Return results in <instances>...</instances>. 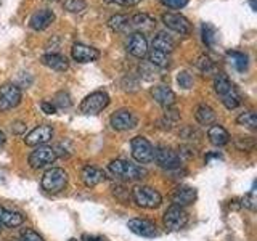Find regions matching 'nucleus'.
I'll use <instances>...</instances> for the list:
<instances>
[{"label":"nucleus","mask_w":257,"mask_h":241,"mask_svg":"<svg viewBox=\"0 0 257 241\" xmlns=\"http://www.w3.org/2000/svg\"><path fill=\"white\" fill-rule=\"evenodd\" d=\"M201 34H203V42L207 47H214L215 40H217V31L212 24L204 23L203 26H201Z\"/></svg>","instance_id":"nucleus-29"},{"label":"nucleus","mask_w":257,"mask_h":241,"mask_svg":"<svg viewBox=\"0 0 257 241\" xmlns=\"http://www.w3.org/2000/svg\"><path fill=\"white\" fill-rule=\"evenodd\" d=\"M177 82H179V85L182 88H185V90H188V88L193 87V77L188 71H180L179 74H177Z\"/></svg>","instance_id":"nucleus-36"},{"label":"nucleus","mask_w":257,"mask_h":241,"mask_svg":"<svg viewBox=\"0 0 257 241\" xmlns=\"http://www.w3.org/2000/svg\"><path fill=\"white\" fill-rule=\"evenodd\" d=\"M109 104V95L106 92H93L90 95H87L85 98L80 103V111L84 114H98L104 108Z\"/></svg>","instance_id":"nucleus-6"},{"label":"nucleus","mask_w":257,"mask_h":241,"mask_svg":"<svg viewBox=\"0 0 257 241\" xmlns=\"http://www.w3.org/2000/svg\"><path fill=\"white\" fill-rule=\"evenodd\" d=\"M40 108H42V111L45 112V114H55V112H56L55 104L50 103V101H42V104H40Z\"/></svg>","instance_id":"nucleus-42"},{"label":"nucleus","mask_w":257,"mask_h":241,"mask_svg":"<svg viewBox=\"0 0 257 241\" xmlns=\"http://www.w3.org/2000/svg\"><path fill=\"white\" fill-rule=\"evenodd\" d=\"M236 124L247 127V129H257V116L254 111H246L241 112V114L236 117Z\"/></svg>","instance_id":"nucleus-31"},{"label":"nucleus","mask_w":257,"mask_h":241,"mask_svg":"<svg viewBox=\"0 0 257 241\" xmlns=\"http://www.w3.org/2000/svg\"><path fill=\"white\" fill-rule=\"evenodd\" d=\"M180 120V114H179V111L177 109H172V108H166V112H164V116L163 119H161V124H166L163 126L164 129H167V131H171V129L179 123Z\"/></svg>","instance_id":"nucleus-30"},{"label":"nucleus","mask_w":257,"mask_h":241,"mask_svg":"<svg viewBox=\"0 0 257 241\" xmlns=\"http://www.w3.org/2000/svg\"><path fill=\"white\" fill-rule=\"evenodd\" d=\"M195 116L201 126H211L215 120V112L209 104H199Z\"/></svg>","instance_id":"nucleus-25"},{"label":"nucleus","mask_w":257,"mask_h":241,"mask_svg":"<svg viewBox=\"0 0 257 241\" xmlns=\"http://www.w3.org/2000/svg\"><path fill=\"white\" fill-rule=\"evenodd\" d=\"M153 161H156L158 166L166 169V171H177V169H180V164H182L179 153L167 147L155 148V159Z\"/></svg>","instance_id":"nucleus-8"},{"label":"nucleus","mask_w":257,"mask_h":241,"mask_svg":"<svg viewBox=\"0 0 257 241\" xmlns=\"http://www.w3.org/2000/svg\"><path fill=\"white\" fill-rule=\"evenodd\" d=\"M251 5H252V8L255 10V0H251Z\"/></svg>","instance_id":"nucleus-46"},{"label":"nucleus","mask_w":257,"mask_h":241,"mask_svg":"<svg viewBox=\"0 0 257 241\" xmlns=\"http://www.w3.org/2000/svg\"><path fill=\"white\" fill-rule=\"evenodd\" d=\"M12 131H13V134L20 135V134H23L24 131H26V124L21 123V120H16V123L12 124Z\"/></svg>","instance_id":"nucleus-43"},{"label":"nucleus","mask_w":257,"mask_h":241,"mask_svg":"<svg viewBox=\"0 0 257 241\" xmlns=\"http://www.w3.org/2000/svg\"><path fill=\"white\" fill-rule=\"evenodd\" d=\"M55 108H61V109H68L72 101H71V96L68 92H58L55 95V100H53Z\"/></svg>","instance_id":"nucleus-33"},{"label":"nucleus","mask_w":257,"mask_h":241,"mask_svg":"<svg viewBox=\"0 0 257 241\" xmlns=\"http://www.w3.org/2000/svg\"><path fill=\"white\" fill-rule=\"evenodd\" d=\"M84 239L85 241H108L106 238H103V236H88V235H84Z\"/></svg>","instance_id":"nucleus-44"},{"label":"nucleus","mask_w":257,"mask_h":241,"mask_svg":"<svg viewBox=\"0 0 257 241\" xmlns=\"http://www.w3.org/2000/svg\"><path fill=\"white\" fill-rule=\"evenodd\" d=\"M108 169L112 175L117 177V179H122V180H140L148 174L147 169H143L142 166H137L134 163H128L125 159L111 161Z\"/></svg>","instance_id":"nucleus-2"},{"label":"nucleus","mask_w":257,"mask_h":241,"mask_svg":"<svg viewBox=\"0 0 257 241\" xmlns=\"http://www.w3.org/2000/svg\"><path fill=\"white\" fill-rule=\"evenodd\" d=\"M235 145L239 151H252L255 147V140L252 137H238L235 140Z\"/></svg>","instance_id":"nucleus-35"},{"label":"nucleus","mask_w":257,"mask_h":241,"mask_svg":"<svg viewBox=\"0 0 257 241\" xmlns=\"http://www.w3.org/2000/svg\"><path fill=\"white\" fill-rule=\"evenodd\" d=\"M227 60L231 64L233 68L236 71L243 72L247 69V55L246 53H241V52H228L227 53Z\"/></svg>","instance_id":"nucleus-27"},{"label":"nucleus","mask_w":257,"mask_h":241,"mask_svg":"<svg viewBox=\"0 0 257 241\" xmlns=\"http://www.w3.org/2000/svg\"><path fill=\"white\" fill-rule=\"evenodd\" d=\"M56 161V153L52 147L40 145L29 155V166L32 169H42L45 166H50Z\"/></svg>","instance_id":"nucleus-10"},{"label":"nucleus","mask_w":257,"mask_h":241,"mask_svg":"<svg viewBox=\"0 0 257 241\" xmlns=\"http://www.w3.org/2000/svg\"><path fill=\"white\" fill-rule=\"evenodd\" d=\"M163 222H164V227L167 231H179L185 227V225H187L188 214L183 207L174 204L164 212Z\"/></svg>","instance_id":"nucleus-7"},{"label":"nucleus","mask_w":257,"mask_h":241,"mask_svg":"<svg viewBox=\"0 0 257 241\" xmlns=\"http://www.w3.org/2000/svg\"><path fill=\"white\" fill-rule=\"evenodd\" d=\"M214 88H215L217 95L220 96L223 106L227 109H236L241 104L239 93L236 92L235 85L231 84V80L228 79L227 74H223V72H217L215 77H214Z\"/></svg>","instance_id":"nucleus-1"},{"label":"nucleus","mask_w":257,"mask_h":241,"mask_svg":"<svg viewBox=\"0 0 257 241\" xmlns=\"http://www.w3.org/2000/svg\"><path fill=\"white\" fill-rule=\"evenodd\" d=\"M71 55L77 63H92L98 60L100 52L95 47L85 45V44H74L71 48Z\"/></svg>","instance_id":"nucleus-16"},{"label":"nucleus","mask_w":257,"mask_h":241,"mask_svg":"<svg viewBox=\"0 0 257 241\" xmlns=\"http://www.w3.org/2000/svg\"><path fill=\"white\" fill-rule=\"evenodd\" d=\"M109 123H111V127L114 129V131L124 132V131H132V129H135L139 120H137V116L134 114L132 111L119 109L111 116Z\"/></svg>","instance_id":"nucleus-11"},{"label":"nucleus","mask_w":257,"mask_h":241,"mask_svg":"<svg viewBox=\"0 0 257 241\" xmlns=\"http://www.w3.org/2000/svg\"><path fill=\"white\" fill-rule=\"evenodd\" d=\"M68 183V174L61 167H52L42 177V188L47 193H60Z\"/></svg>","instance_id":"nucleus-4"},{"label":"nucleus","mask_w":257,"mask_h":241,"mask_svg":"<svg viewBox=\"0 0 257 241\" xmlns=\"http://www.w3.org/2000/svg\"><path fill=\"white\" fill-rule=\"evenodd\" d=\"M196 66L203 72H206V74L214 71V63L211 61V58H207V56H199L198 61H196Z\"/></svg>","instance_id":"nucleus-38"},{"label":"nucleus","mask_w":257,"mask_h":241,"mask_svg":"<svg viewBox=\"0 0 257 241\" xmlns=\"http://www.w3.org/2000/svg\"><path fill=\"white\" fill-rule=\"evenodd\" d=\"M151 96L155 98V101L163 108H171L175 103V93L169 88L167 85H155L151 88Z\"/></svg>","instance_id":"nucleus-18"},{"label":"nucleus","mask_w":257,"mask_h":241,"mask_svg":"<svg viewBox=\"0 0 257 241\" xmlns=\"http://www.w3.org/2000/svg\"><path fill=\"white\" fill-rule=\"evenodd\" d=\"M127 52L135 58H143L148 53V40L143 32H134L127 40Z\"/></svg>","instance_id":"nucleus-15"},{"label":"nucleus","mask_w":257,"mask_h":241,"mask_svg":"<svg viewBox=\"0 0 257 241\" xmlns=\"http://www.w3.org/2000/svg\"><path fill=\"white\" fill-rule=\"evenodd\" d=\"M4 143H5V134L0 131V147H2Z\"/></svg>","instance_id":"nucleus-45"},{"label":"nucleus","mask_w":257,"mask_h":241,"mask_svg":"<svg viewBox=\"0 0 257 241\" xmlns=\"http://www.w3.org/2000/svg\"><path fill=\"white\" fill-rule=\"evenodd\" d=\"M0 231H2V227H0Z\"/></svg>","instance_id":"nucleus-48"},{"label":"nucleus","mask_w":257,"mask_h":241,"mask_svg":"<svg viewBox=\"0 0 257 241\" xmlns=\"http://www.w3.org/2000/svg\"><path fill=\"white\" fill-rule=\"evenodd\" d=\"M85 0H64V10L69 13H80L85 10Z\"/></svg>","instance_id":"nucleus-34"},{"label":"nucleus","mask_w":257,"mask_h":241,"mask_svg":"<svg viewBox=\"0 0 257 241\" xmlns=\"http://www.w3.org/2000/svg\"><path fill=\"white\" fill-rule=\"evenodd\" d=\"M132 148V158L140 164H150L155 159V147L151 145V142L145 137L139 135L134 137L131 142Z\"/></svg>","instance_id":"nucleus-5"},{"label":"nucleus","mask_w":257,"mask_h":241,"mask_svg":"<svg viewBox=\"0 0 257 241\" xmlns=\"http://www.w3.org/2000/svg\"><path fill=\"white\" fill-rule=\"evenodd\" d=\"M161 2L169 8H183L188 4V0H161Z\"/></svg>","instance_id":"nucleus-40"},{"label":"nucleus","mask_w":257,"mask_h":241,"mask_svg":"<svg viewBox=\"0 0 257 241\" xmlns=\"http://www.w3.org/2000/svg\"><path fill=\"white\" fill-rule=\"evenodd\" d=\"M127 227L132 233L139 236H143V238H155L158 236V227L156 223L153 220H148V219H132L127 222Z\"/></svg>","instance_id":"nucleus-13"},{"label":"nucleus","mask_w":257,"mask_h":241,"mask_svg":"<svg viewBox=\"0 0 257 241\" xmlns=\"http://www.w3.org/2000/svg\"><path fill=\"white\" fill-rule=\"evenodd\" d=\"M207 139L214 145V147H225V145L230 142V134L227 132V129L225 127L215 124V126L209 127Z\"/></svg>","instance_id":"nucleus-21"},{"label":"nucleus","mask_w":257,"mask_h":241,"mask_svg":"<svg viewBox=\"0 0 257 241\" xmlns=\"http://www.w3.org/2000/svg\"><path fill=\"white\" fill-rule=\"evenodd\" d=\"M21 103V88L12 82L0 87V111L12 109Z\"/></svg>","instance_id":"nucleus-9"},{"label":"nucleus","mask_w":257,"mask_h":241,"mask_svg":"<svg viewBox=\"0 0 257 241\" xmlns=\"http://www.w3.org/2000/svg\"><path fill=\"white\" fill-rule=\"evenodd\" d=\"M42 64L47 68H50L53 71H58V72H63L66 71L69 63H68V58L66 56H63L60 53H47L42 56Z\"/></svg>","instance_id":"nucleus-22"},{"label":"nucleus","mask_w":257,"mask_h":241,"mask_svg":"<svg viewBox=\"0 0 257 241\" xmlns=\"http://www.w3.org/2000/svg\"><path fill=\"white\" fill-rule=\"evenodd\" d=\"M163 23L166 24V28H169L171 31L177 32V34H180V36H187L191 31L190 21L180 13H164Z\"/></svg>","instance_id":"nucleus-12"},{"label":"nucleus","mask_w":257,"mask_h":241,"mask_svg":"<svg viewBox=\"0 0 257 241\" xmlns=\"http://www.w3.org/2000/svg\"><path fill=\"white\" fill-rule=\"evenodd\" d=\"M172 201L175 206H190L196 201V190L193 187H187V185H180L177 187L172 193Z\"/></svg>","instance_id":"nucleus-17"},{"label":"nucleus","mask_w":257,"mask_h":241,"mask_svg":"<svg viewBox=\"0 0 257 241\" xmlns=\"http://www.w3.org/2000/svg\"><path fill=\"white\" fill-rule=\"evenodd\" d=\"M148 55V60L153 66H158V68H167L169 63H171V58H169L167 53H163V52H158V50H151L147 53Z\"/></svg>","instance_id":"nucleus-28"},{"label":"nucleus","mask_w":257,"mask_h":241,"mask_svg":"<svg viewBox=\"0 0 257 241\" xmlns=\"http://www.w3.org/2000/svg\"><path fill=\"white\" fill-rule=\"evenodd\" d=\"M53 2H56V0H53Z\"/></svg>","instance_id":"nucleus-49"},{"label":"nucleus","mask_w":257,"mask_h":241,"mask_svg":"<svg viewBox=\"0 0 257 241\" xmlns=\"http://www.w3.org/2000/svg\"><path fill=\"white\" fill-rule=\"evenodd\" d=\"M106 4H112V5H120V7H134L140 2V0H104Z\"/></svg>","instance_id":"nucleus-41"},{"label":"nucleus","mask_w":257,"mask_h":241,"mask_svg":"<svg viewBox=\"0 0 257 241\" xmlns=\"http://www.w3.org/2000/svg\"><path fill=\"white\" fill-rule=\"evenodd\" d=\"M132 198L137 204L145 209H156L163 203V196L161 193L147 185H137L132 190Z\"/></svg>","instance_id":"nucleus-3"},{"label":"nucleus","mask_w":257,"mask_h":241,"mask_svg":"<svg viewBox=\"0 0 257 241\" xmlns=\"http://www.w3.org/2000/svg\"><path fill=\"white\" fill-rule=\"evenodd\" d=\"M153 50H158V52H163V53H171L174 52V47H175V42L174 39L166 34V32H158V34L153 37Z\"/></svg>","instance_id":"nucleus-23"},{"label":"nucleus","mask_w":257,"mask_h":241,"mask_svg":"<svg viewBox=\"0 0 257 241\" xmlns=\"http://www.w3.org/2000/svg\"><path fill=\"white\" fill-rule=\"evenodd\" d=\"M155 23V20L150 18L148 15H145V13H139V15H135L131 18V28H150L151 24Z\"/></svg>","instance_id":"nucleus-32"},{"label":"nucleus","mask_w":257,"mask_h":241,"mask_svg":"<svg viewBox=\"0 0 257 241\" xmlns=\"http://www.w3.org/2000/svg\"><path fill=\"white\" fill-rule=\"evenodd\" d=\"M55 21V13L52 10H47V8H42V10L36 12L31 16L29 20V26L34 31H44L47 29L50 24Z\"/></svg>","instance_id":"nucleus-19"},{"label":"nucleus","mask_w":257,"mask_h":241,"mask_svg":"<svg viewBox=\"0 0 257 241\" xmlns=\"http://www.w3.org/2000/svg\"><path fill=\"white\" fill-rule=\"evenodd\" d=\"M80 179H82L85 187L92 188V187H96V185L104 180V172L95 166H85L82 169V172H80Z\"/></svg>","instance_id":"nucleus-20"},{"label":"nucleus","mask_w":257,"mask_h":241,"mask_svg":"<svg viewBox=\"0 0 257 241\" xmlns=\"http://www.w3.org/2000/svg\"><path fill=\"white\" fill-rule=\"evenodd\" d=\"M68 241H77L76 238H71V239H68Z\"/></svg>","instance_id":"nucleus-47"},{"label":"nucleus","mask_w":257,"mask_h":241,"mask_svg":"<svg viewBox=\"0 0 257 241\" xmlns=\"http://www.w3.org/2000/svg\"><path fill=\"white\" fill-rule=\"evenodd\" d=\"M108 26L114 32H125L131 28V18L127 15H114L108 20Z\"/></svg>","instance_id":"nucleus-26"},{"label":"nucleus","mask_w":257,"mask_h":241,"mask_svg":"<svg viewBox=\"0 0 257 241\" xmlns=\"http://www.w3.org/2000/svg\"><path fill=\"white\" fill-rule=\"evenodd\" d=\"M21 241H44V238L32 228H24L21 231Z\"/></svg>","instance_id":"nucleus-39"},{"label":"nucleus","mask_w":257,"mask_h":241,"mask_svg":"<svg viewBox=\"0 0 257 241\" xmlns=\"http://www.w3.org/2000/svg\"><path fill=\"white\" fill-rule=\"evenodd\" d=\"M243 203H241V206H244L247 209H251V211H255L257 207V198H255V188H252L251 191L247 193V195L241 199Z\"/></svg>","instance_id":"nucleus-37"},{"label":"nucleus","mask_w":257,"mask_h":241,"mask_svg":"<svg viewBox=\"0 0 257 241\" xmlns=\"http://www.w3.org/2000/svg\"><path fill=\"white\" fill-rule=\"evenodd\" d=\"M53 137V129L52 126H39L36 129H32V131L26 135V139H24V143L28 145V147H40V145H45L47 142H50Z\"/></svg>","instance_id":"nucleus-14"},{"label":"nucleus","mask_w":257,"mask_h":241,"mask_svg":"<svg viewBox=\"0 0 257 241\" xmlns=\"http://www.w3.org/2000/svg\"><path fill=\"white\" fill-rule=\"evenodd\" d=\"M24 222V217L20 212L8 211V209L0 206V225H7V227H20Z\"/></svg>","instance_id":"nucleus-24"}]
</instances>
